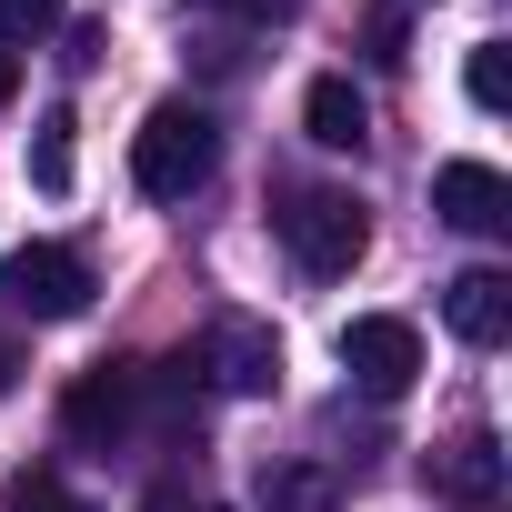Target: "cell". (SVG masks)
<instances>
[{
	"label": "cell",
	"mask_w": 512,
	"mask_h": 512,
	"mask_svg": "<svg viewBox=\"0 0 512 512\" xmlns=\"http://www.w3.org/2000/svg\"><path fill=\"white\" fill-rule=\"evenodd\" d=\"M211 161H221V131H211L191 101L141 111V131H131V181H141L151 201H191V191L211 181Z\"/></svg>",
	"instance_id": "1"
},
{
	"label": "cell",
	"mask_w": 512,
	"mask_h": 512,
	"mask_svg": "<svg viewBox=\"0 0 512 512\" xmlns=\"http://www.w3.org/2000/svg\"><path fill=\"white\" fill-rule=\"evenodd\" d=\"M282 241H292V262H302L312 282H342L362 251H372V211H362L352 191H292V201H282Z\"/></svg>",
	"instance_id": "2"
},
{
	"label": "cell",
	"mask_w": 512,
	"mask_h": 512,
	"mask_svg": "<svg viewBox=\"0 0 512 512\" xmlns=\"http://www.w3.org/2000/svg\"><path fill=\"white\" fill-rule=\"evenodd\" d=\"M0 302L31 312V322H81L91 312V262L71 241H21L11 262H0Z\"/></svg>",
	"instance_id": "3"
},
{
	"label": "cell",
	"mask_w": 512,
	"mask_h": 512,
	"mask_svg": "<svg viewBox=\"0 0 512 512\" xmlns=\"http://www.w3.org/2000/svg\"><path fill=\"white\" fill-rule=\"evenodd\" d=\"M342 372H352L372 402H402V392L422 382V332H412L402 312H352V322H342Z\"/></svg>",
	"instance_id": "4"
},
{
	"label": "cell",
	"mask_w": 512,
	"mask_h": 512,
	"mask_svg": "<svg viewBox=\"0 0 512 512\" xmlns=\"http://www.w3.org/2000/svg\"><path fill=\"white\" fill-rule=\"evenodd\" d=\"M131 422H141V372H121V362H101V372H81V382L61 392V432L91 442V452L131 442Z\"/></svg>",
	"instance_id": "5"
},
{
	"label": "cell",
	"mask_w": 512,
	"mask_h": 512,
	"mask_svg": "<svg viewBox=\"0 0 512 512\" xmlns=\"http://www.w3.org/2000/svg\"><path fill=\"white\" fill-rule=\"evenodd\" d=\"M432 211L452 221V231H512V181L492 171V161H442L432 171Z\"/></svg>",
	"instance_id": "6"
},
{
	"label": "cell",
	"mask_w": 512,
	"mask_h": 512,
	"mask_svg": "<svg viewBox=\"0 0 512 512\" xmlns=\"http://www.w3.org/2000/svg\"><path fill=\"white\" fill-rule=\"evenodd\" d=\"M191 362H201L221 392H272V382H282V342H272L262 322H211V342H201Z\"/></svg>",
	"instance_id": "7"
},
{
	"label": "cell",
	"mask_w": 512,
	"mask_h": 512,
	"mask_svg": "<svg viewBox=\"0 0 512 512\" xmlns=\"http://www.w3.org/2000/svg\"><path fill=\"white\" fill-rule=\"evenodd\" d=\"M442 322H452V342L492 352V342L512 332V272H462V282L442 292Z\"/></svg>",
	"instance_id": "8"
},
{
	"label": "cell",
	"mask_w": 512,
	"mask_h": 512,
	"mask_svg": "<svg viewBox=\"0 0 512 512\" xmlns=\"http://www.w3.org/2000/svg\"><path fill=\"white\" fill-rule=\"evenodd\" d=\"M432 492L442 502H502V442L492 432H462L432 452Z\"/></svg>",
	"instance_id": "9"
},
{
	"label": "cell",
	"mask_w": 512,
	"mask_h": 512,
	"mask_svg": "<svg viewBox=\"0 0 512 512\" xmlns=\"http://www.w3.org/2000/svg\"><path fill=\"white\" fill-rule=\"evenodd\" d=\"M302 131H312L322 151H362V141H372V111H362V91H352L342 71H322V81L302 91Z\"/></svg>",
	"instance_id": "10"
},
{
	"label": "cell",
	"mask_w": 512,
	"mask_h": 512,
	"mask_svg": "<svg viewBox=\"0 0 512 512\" xmlns=\"http://www.w3.org/2000/svg\"><path fill=\"white\" fill-rule=\"evenodd\" d=\"M262 512H342V482L322 462H262Z\"/></svg>",
	"instance_id": "11"
},
{
	"label": "cell",
	"mask_w": 512,
	"mask_h": 512,
	"mask_svg": "<svg viewBox=\"0 0 512 512\" xmlns=\"http://www.w3.org/2000/svg\"><path fill=\"white\" fill-rule=\"evenodd\" d=\"M31 181L41 191H71V111H41L31 121Z\"/></svg>",
	"instance_id": "12"
},
{
	"label": "cell",
	"mask_w": 512,
	"mask_h": 512,
	"mask_svg": "<svg viewBox=\"0 0 512 512\" xmlns=\"http://www.w3.org/2000/svg\"><path fill=\"white\" fill-rule=\"evenodd\" d=\"M462 91H472V111H502V101H512V61H502V41H482V51L462 61Z\"/></svg>",
	"instance_id": "13"
},
{
	"label": "cell",
	"mask_w": 512,
	"mask_h": 512,
	"mask_svg": "<svg viewBox=\"0 0 512 512\" xmlns=\"http://www.w3.org/2000/svg\"><path fill=\"white\" fill-rule=\"evenodd\" d=\"M11 512H91L61 472H11Z\"/></svg>",
	"instance_id": "14"
},
{
	"label": "cell",
	"mask_w": 512,
	"mask_h": 512,
	"mask_svg": "<svg viewBox=\"0 0 512 512\" xmlns=\"http://www.w3.org/2000/svg\"><path fill=\"white\" fill-rule=\"evenodd\" d=\"M362 41H372V61H382V71H402V41H412V21H402V0H382V11L362 21Z\"/></svg>",
	"instance_id": "15"
},
{
	"label": "cell",
	"mask_w": 512,
	"mask_h": 512,
	"mask_svg": "<svg viewBox=\"0 0 512 512\" xmlns=\"http://www.w3.org/2000/svg\"><path fill=\"white\" fill-rule=\"evenodd\" d=\"M61 31V0H0V41H41Z\"/></svg>",
	"instance_id": "16"
},
{
	"label": "cell",
	"mask_w": 512,
	"mask_h": 512,
	"mask_svg": "<svg viewBox=\"0 0 512 512\" xmlns=\"http://www.w3.org/2000/svg\"><path fill=\"white\" fill-rule=\"evenodd\" d=\"M201 11H221V21H251V31H272V21H292L302 0H201Z\"/></svg>",
	"instance_id": "17"
},
{
	"label": "cell",
	"mask_w": 512,
	"mask_h": 512,
	"mask_svg": "<svg viewBox=\"0 0 512 512\" xmlns=\"http://www.w3.org/2000/svg\"><path fill=\"white\" fill-rule=\"evenodd\" d=\"M101 41H111L101 21H71V51H61V61H71V71H91V61H101Z\"/></svg>",
	"instance_id": "18"
},
{
	"label": "cell",
	"mask_w": 512,
	"mask_h": 512,
	"mask_svg": "<svg viewBox=\"0 0 512 512\" xmlns=\"http://www.w3.org/2000/svg\"><path fill=\"white\" fill-rule=\"evenodd\" d=\"M0 101H21V51L0 41Z\"/></svg>",
	"instance_id": "19"
},
{
	"label": "cell",
	"mask_w": 512,
	"mask_h": 512,
	"mask_svg": "<svg viewBox=\"0 0 512 512\" xmlns=\"http://www.w3.org/2000/svg\"><path fill=\"white\" fill-rule=\"evenodd\" d=\"M11 382H21V352H11V342H0V402H11Z\"/></svg>",
	"instance_id": "20"
}]
</instances>
